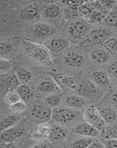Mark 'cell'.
<instances>
[{"label":"cell","mask_w":117,"mask_h":148,"mask_svg":"<svg viewBox=\"0 0 117 148\" xmlns=\"http://www.w3.org/2000/svg\"><path fill=\"white\" fill-rule=\"evenodd\" d=\"M23 45L27 55L36 62H47L50 61L49 51L44 45L30 41H24Z\"/></svg>","instance_id":"6da1fadb"},{"label":"cell","mask_w":117,"mask_h":148,"mask_svg":"<svg viewBox=\"0 0 117 148\" xmlns=\"http://www.w3.org/2000/svg\"><path fill=\"white\" fill-rule=\"evenodd\" d=\"M77 117V111L66 107H58L52 109V117L54 121L63 126L69 125L75 121Z\"/></svg>","instance_id":"7a4b0ae2"},{"label":"cell","mask_w":117,"mask_h":148,"mask_svg":"<svg viewBox=\"0 0 117 148\" xmlns=\"http://www.w3.org/2000/svg\"><path fill=\"white\" fill-rule=\"evenodd\" d=\"M83 118L85 122H88L99 130L101 133L104 131L106 124L102 119L98 108L94 105H89L85 108L83 112Z\"/></svg>","instance_id":"3957f363"},{"label":"cell","mask_w":117,"mask_h":148,"mask_svg":"<svg viewBox=\"0 0 117 148\" xmlns=\"http://www.w3.org/2000/svg\"><path fill=\"white\" fill-rule=\"evenodd\" d=\"M30 114L41 124L47 123L52 117V109L46 104H35L30 110Z\"/></svg>","instance_id":"277c9868"},{"label":"cell","mask_w":117,"mask_h":148,"mask_svg":"<svg viewBox=\"0 0 117 148\" xmlns=\"http://www.w3.org/2000/svg\"><path fill=\"white\" fill-rule=\"evenodd\" d=\"M72 132L75 134L92 138H97V137L101 136V132L99 130H97L93 125L88 122H85V121L74 127L72 130Z\"/></svg>","instance_id":"5b68a950"},{"label":"cell","mask_w":117,"mask_h":148,"mask_svg":"<svg viewBox=\"0 0 117 148\" xmlns=\"http://www.w3.org/2000/svg\"><path fill=\"white\" fill-rule=\"evenodd\" d=\"M49 75L55 80L56 84L59 86V88H61L63 90L73 89L76 90L77 84L76 83L75 79L72 76H66L63 73H49Z\"/></svg>","instance_id":"8992f818"},{"label":"cell","mask_w":117,"mask_h":148,"mask_svg":"<svg viewBox=\"0 0 117 148\" xmlns=\"http://www.w3.org/2000/svg\"><path fill=\"white\" fill-rule=\"evenodd\" d=\"M25 132V129L19 126H14L5 131L1 132L2 143H14L22 136Z\"/></svg>","instance_id":"52a82bcc"},{"label":"cell","mask_w":117,"mask_h":148,"mask_svg":"<svg viewBox=\"0 0 117 148\" xmlns=\"http://www.w3.org/2000/svg\"><path fill=\"white\" fill-rule=\"evenodd\" d=\"M110 36H111V33L108 29L100 27V28L94 29L91 31L89 35V39L91 42L94 44L103 45L106 41L111 38Z\"/></svg>","instance_id":"ba28073f"},{"label":"cell","mask_w":117,"mask_h":148,"mask_svg":"<svg viewBox=\"0 0 117 148\" xmlns=\"http://www.w3.org/2000/svg\"><path fill=\"white\" fill-rule=\"evenodd\" d=\"M32 31L37 38L47 39L55 34V29L48 24L38 22L32 26Z\"/></svg>","instance_id":"9c48e42d"},{"label":"cell","mask_w":117,"mask_h":148,"mask_svg":"<svg viewBox=\"0 0 117 148\" xmlns=\"http://www.w3.org/2000/svg\"><path fill=\"white\" fill-rule=\"evenodd\" d=\"M97 87L93 82L89 80H84L79 84H77L76 91L77 94L80 96H87L91 97L97 93Z\"/></svg>","instance_id":"30bf717a"},{"label":"cell","mask_w":117,"mask_h":148,"mask_svg":"<svg viewBox=\"0 0 117 148\" xmlns=\"http://www.w3.org/2000/svg\"><path fill=\"white\" fill-rule=\"evenodd\" d=\"M63 60L65 64L74 68H79L83 64L84 59L83 56L79 53L74 51H71L67 52L63 56Z\"/></svg>","instance_id":"8fae6325"},{"label":"cell","mask_w":117,"mask_h":148,"mask_svg":"<svg viewBox=\"0 0 117 148\" xmlns=\"http://www.w3.org/2000/svg\"><path fill=\"white\" fill-rule=\"evenodd\" d=\"M89 30V24L83 21H77L70 25L69 33L72 37L80 39L87 34Z\"/></svg>","instance_id":"7c38bea8"},{"label":"cell","mask_w":117,"mask_h":148,"mask_svg":"<svg viewBox=\"0 0 117 148\" xmlns=\"http://www.w3.org/2000/svg\"><path fill=\"white\" fill-rule=\"evenodd\" d=\"M67 136L66 128L59 124L52 126L51 132L49 136V139L52 143H56L65 139Z\"/></svg>","instance_id":"4fadbf2b"},{"label":"cell","mask_w":117,"mask_h":148,"mask_svg":"<svg viewBox=\"0 0 117 148\" xmlns=\"http://www.w3.org/2000/svg\"><path fill=\"white\" fill-rule=\"evenodd\" d=\"M66 104L69 108L72 109H83L89 106L87 100L79 95H72L67 96L66 99Z\"/></svg>","instance_id":"5bb4252c"},{"label":"cell","mask_w":117,"mask_h":148,"mask_svg":"<svg viewBox=\"0 0 117 148\" xmlns=\"http://www.w3.org/2000/svg\"><path fill=\"white\" fill-rule=\"evenodd\" d=\"M21 120V116L18 114H12L6 115L5 116H2L1 118V132H3L12 127L16 126L17 123Z\"/></svg>","instance_id":"9a60e30c"},{"label":"cell","mask_w":117,"mask_h":148,"mask_svg":"<svg viewBox=\"0 0 117 148\" xmlns=\"http://www.w3.org/2000/svg\"><path fill=\"white\" fill-rule=\"evenodd\" d=\"M91 78L92 82L98 87L107 88L110 84V80L108 76L102 71H94L91 74Z\"/></svg>","instance_id":"2e32d148"},{"label":"cell","mask_w":117,"mask_h":148,"mask_svg":"<svg viewBox=\"0 0 117 148\" xmlns=\"http://www.w3.org/2000/svg\"><path fill=\"white\" fill-rule=\"evenodd\" d=\"M19 16L24 20L33 21L39 16V10L33 5H28L21 10Z\"/></svg>","instance_id":"e0dca14e"},{"label":"cell","mask_w":117,"mask_h":148,"mask_svg":"<svg viewBox=\"0 0 117 148\" xmlns=\"http://www.w3.org/2000/svg\"><path fill=\"white\" fill-rule=\"evenodd\" d=\"M98 110L102 119L104 120L106 125H110L117 121V113L112 108L106 107V108H99Z\"/></svg>","instance_id":"ac0fdd59"},{"label":"cell","mask_w":117,"mask_h":148,"mask_svg":"<svg viewBox=\"0 0 117 148\" xmlns=\"http://www.w3.org/2000/svg\"><path fill=\"white\" fill-rule=\"evenodd\" d=\"M90 59L94 64H103L109 60V55L102 49H96L90 54Z\"/></svg>","instance_id":"d6986e66"},{"label":"cell","mask_w":117,"mask_h":148,"mask_svg":"<svg viewBox=\"0 0 117 148\" xmlns=\"http://www.w3.org/2000/svg\"><path fill=\"white\" fill-rule=\"evenodd\" d=\"M20 84L16 73L7 75L2 79V85H4L5 89L7 90V92L10 90H16Z\"/></svg>","instance_id":"ffe728a7"},{"label":"cell","mask_w":117,"mask_h":148,"mask_svg":"<svg viewBox=\"0 0 117 148\" xmlns=\"http://www.w3.org/2000/svg\"><path fill=\"white\" fill-rule=\"evenodd\" d=\"M17 92L20 96L22 101L27 102L32 99L33 93L30 86L27 84H21L16 89Z\"/></svg>","instance_id":"44dd1931"},{"label":"cell","mask_w":117,"mask_h":148,"mask_svg":"<svg viewBox=\"0 0 117 148\" xmlns=\"http://www.w3.org/2000/svg\"><path fill=\"white\" fill-rule=\"evenodd\" d=\"M115 3V1H94L90 2L94 10L106 13L114 7Z\"/></svg>","instance_id":"7402d4cb"},{"label":"cell","mask_w":117,"mask_h":148,"mask_svg":"<svg viewBox=\"0 0 117 148\" xmlns=\"http://www.w3.org/2000/svg\"><path fill=\"white\" fill-rule=\"evenodd\" d=\"M69 41L63 38L52 39L49 44V49L54 53H58L64 51L69 46Z\"/></svg>","instance_id":"603a6c76"},{"label":"cell","mask_w":117,"mask_h":148,"mask_svg":"<svg viewBox=\"0 0 117 148\" xmlns=\"http://www.w3.org/2000/svg\"><path fill=\"white\" fill-rule=\"evenodd\" d=\"M59 86L52 81H44L40 83L38 87L39 90L44 92V93H52L54 94L55 92H57L59 89Z\"/></svg>","instance_id":"cb8c5ba5"},{"label":"cell","mask_w":117,"mask_h":148,"mask_svg":"<svg viewBox=\"0 0 117 148\" xmlns=\"http://www.w3.org/2000/svg\"><path fill=\"white\" fill-rule=\"evenodd\" d=\"M61 14V9L60 6L56 4L51 3L50 5H47L44 9V15L48 18H56L60 16Z\"/></svg>","instance_id":"d4e9b609"},{"label":"cell","mask_w":117,"mask_h":148,"mask_svg":"<svg viewBox=\"0 0 117 148\" xmlns=\"http://www.w3.org/2000/svg\"><path fill=\"white\" fill-rule=\"evenodd\" d=\"M16 75L20 84H28V83H30L32 80V73L28 70L24 68V67L18 68L16 71Z\"/></svg>","instance_id":"484cf974"},{"label":"cell","mask_w":117,"mask_h":148,"mask_svg":"<svg viewBox=\"0 0 117 148\" xmlns=\"http://www.w3.org/2000/svg\"><path fill=\"white\" fill-rule=\"evenodd\" d=\"M44 103L52 109L60 107L61 103V96L60 94H51L44 99Z\"/></svg>","instance_id":"4316f807"},{"label":"cell","mask_w":117,"mask_h":148,"mask_svg":"<svg viewBox=\"0 0 117 148\" xmlns=\"http://www.w3.org/2000/svg\"><path fill=\"white\" fill-rule=\"evenodd\" d=\"M102 134L106 136L105 139H109V138L117 139V122L106 125L104 131L101 133V135Z\"/></svg>","instance_id":"83f0119b"},{"label":"cell","mask_w":117,"mask_h":148,"mask_svg":"<svg viewBox=\"0 0 117 148\" xmlns=\"http://www.w3.org/2000/svg\"><path fill=\"white\" fill-rule=\"evenodd\" d=\"M4 100L7 104L12 105V104H14L18 101H22V99L16 90H10L6 92Z\"/></svg>","instance_id":"f1b7e54d"},{"label":"cell","mask_w":117,"mask_h":148,"mask_svg":"<svg viewBox=\"0 0 117 148\" xmlns=\"http://www.w3.org/2000/svg\"><path fill=\"white\" fill-rule=\"evenodd\" d=\"M108 14H107L106 12H99L94 10L91 16L88 18V21L89 23L91 24L100 23V22H104Z\"/></svg>","instance_id":"f546056e"},{"label":"cell","mask_w":117,"mask_h":148,"mask_svg":"<svg viewBox=\"0 0 117 148\" xmlns=\"http://www.w3.org/2000/svg\"><path fill=\"white\" fill-rule=\"evenodd\" d=\"M94 11V9L91 7L90 2H84L78 8V14H80L83 17L89 18Z\"/></svg>","instance_id":"4dcf8cb0"},{"label":"cell","mask_w":117,"mask_h":148,"mask_svg":"<svg viewBox=\"0 0 117 148\" xmlns=\"http://www.w3.org/2000/svg\"><path fill=\"white\" fill-rule=\"evenodd\" d=\"M94 138H89V137L80 138L72 144V148H88L90 146Z\"/></svg>","instance_id":"1f68e13d"},{"label":"cell","mask_w":117,"mask_h":148,"mask_svg":"<svg viewBox=\"0 0 117 148\" xmlns=\"http://www.w3.org/2000/svg\"><path fill=\"white\" fill-rule=\"evenodd\" d=\"M27 108V104L26 102L24 101H20L14 104L10 105V110L12 113L14 114L19 115L21 113H23Z\"/></svg>","instance_id":"d6a6232c"},{"label":"cell","mask_w":117,"mask_h":148,"mask_svg":"<svg viewBox=\"0 0 117 148\" xmlns=\"http://www.w3.org/2000/svg\"><path fill=\"white\" fill-rule=\"evenodd\" d=\"M103 22L106 25L110 27H117V10L109 13Z\"/></svg>","instance_id":"836d02e7"},{"label":"cell","mask_w":117,"mask_h":148,"mask_svg":"<svg viewBox=\"0 0 117 148\" xmlns=\"http://www.w3.org/2000/svg\"><path fill=\"white\" fill-rule=\"evenodd\" d=\"M51 129H52V126L49 125L48 123H41L39 125L36 130L46 139V138H49Z\"/></svg>","instance_id":"e575fe53"},{"label":"cell","mask_w":117,"mask_h":148,"mask_svg":"<svg viewBox=\"0 0 117 148\" xmlns=\"http://www.w3.org/2000/svg\"><path fill=\"white\" fill-rule=\"evenodd\" d=\"M102 46L110 52H117V38H110Z\"/></svg>","instance_id":"d590c367"},{"label":"cell","mask_w":117,"mask_h":148,"mask_svg":"<svg viewBox=\"0 0 117 148\" xmlns=\"http://www.w3.org/2000/svg\"><path fill=\"white\" fill-rule=\"evenodd\" d=\"M13 64L10 60L5 58H1L0 59V71L1 73H6L11 70Z\"/></svg>","instance_id":"8d00e7d4"},{"label":"cell","mask_w":117,"mask_h":148,"mask_svg":"<svg viewBox=\"0 0 117 148\" xmlns=\"http://www.w3.org/2000/svg\"><path fill=\"white\" fill-rule=\"evenodd\" d=\"M65 14L69 18H74L78 15V7L74 5H67V8L64 10Z\"/></svg>","instance_id":"74e56055"},{"label":"cell","mask_w":117,"mask_h":148,"mask_svg":"<svg viewBox=\"0 0 117 148\" xmlns=\"http://www.w3.org/2000/svg\"><path fill=\"white\" fill-rule=\"evenodd\" d=\"M12 51V45L6 42L1 43V54L2 55H8Z\"/></svg>","instance_id":"f35d334b"},{"label":"cell","mask_w":117,"mask_h":148,"mask_svg":"<svg viewBox=\"0 0 117 148\" xmlns=\"http://www.w3.org/2000/svg\"><path fill=\"white\" fill-rule=\"evenodd\" d=\"M103 143L106 146V148H117V139H114V138L105 139Z\"/></svg>","instance_id":"ab89813d"},{"label":"cell","mask_w":117,"mask_h":148,"mask_svg":"<svg viewBox=\"0 0 117 148\" xmlns=\"http://www.w3.org/2000/svg\"><path fill=\"white\" fill-rule=\"evenodd\" d=\"M88 148H106V146L104 145L102 141L100 140L97 139V138H94L93 141L90 145V146Z\"/></svg>","instance_id":"60d3db41"},{"label":"cell","mask_w":117,"mask_h":148,"mask_svg":"<svg viewBox=\"0 0 117 148\" xmlns=\"http://www.w3.org/2000/svg\"><path fill=\"white\" fill-rule=\"evenodd\" d=\"M31 148H52V147L48 142L42 141V142H39V143L36 144V145H33Z\"/></svg>","instance_id":"b9f144b4"},{"label":"cell","mask_w":117,"mask_h":148,"mask_svg":"<svg viewBox=\"0 0 117 148\" xmlns=\"http://www.w3.org/2000/svg\"><path fill=\"white\" fill-rule=\"evenodd\" d=\"M109 71L113 76L117 77V62H114L109 67Z\"/></svg>","instance_id":"7bdbcfd3"},{"label":"cell","mask_w":117,"mask_h":148,"mask_svg":"<svg viewBox=\"0 0 117 148\" xmlns=\"http://www.w3.org/2000/svg\"><path fill=\"white\" fill-rule=\"evenodd\" d=\"M1 148H18L14 143H2Z\"/></svg>","instance_id":"ee69618b"},{"label":"cell","mask_w":117,"mask_h":148,"mask_svg":"<svg viewBox=\"0 0 117 148\" xmlns=\"http://www.w3.org/2000/svg\"><path fill=\"white\" fill-rule=\"evenodd\" d=\"M111 100H112L113 106L117 110V92H115V93L113 95Z\"/></svg>","instance_id":"f6af8a7d"}]
</instances>
